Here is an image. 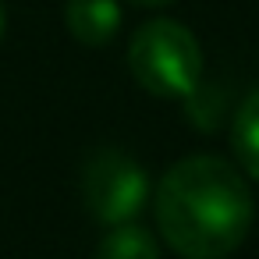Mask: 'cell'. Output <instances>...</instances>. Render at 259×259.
<instances>
[{
    "instance_id": "cell-1",
    "label": "cell",
    "mask_w": 259,
    "mask_h": 259,
    "mask_svg": "<svg viewBox=\"0 0 259 259\" xmlns=\"http://www.w3.org/2000/svg\"><path fill=\"white\" fill-rule=\"evenodd\" d=\"M153 213L160 238L181 259H227L252 231L255 199L231 160L195 153L156 181Z\"/></svg>"
},
{
    "instance_id": "cell-2",
    "label": "cell",
    "mask_w": 259,
    "mask_h": 259,
    "mask_svg": "<svg viewBox=\"0 0 259 259\" xmlns=\"http://www.w3.org/2000/svg\"><path fill=\"white\" fill-rule=\"evenodd\" d=\"M128 71L149 96L192 100L202 85V47L181 22L153 18L128 43Z\"/></svg>"
},
{
    "instance_id": "cell-3",
    "label": "cell",
    "mask_w": 259,
    "mask_h": 259,
    "mask_svg": "<svg viewBox=\"0 0 259 259\" xmlns=\"http://www.w3.org/2000/svg\"><path fill=\"white\" fill-rule=\"evenodd\" d=\"M149 199V174L124 149H96L82 167V202L93 220L114 227L132 224Z\"/></svg>"
},
{
    "instance_id": "cell-4",
    "label": "cell",
    "mask_w": 259,
    "mask_h": 259,
    "mask_svg": "<svg viewBox=\"0 0 259 259\" xmlns=\"http://www.w3.org/2000/svg\"><path fill=\"white\" fill-rule=\"evenodd\" d=\"M64 25L82 47H107L121 29L117 0H64Z\"/></svg>"
},
{
    "instance_id": "cell-5",
    "label": "cell",
    "mask_w": 259,
    "mask_h": 259,
    "mask_svg": "<svg viewBox=\"0 0 259 259\" xmlns=\"http://www.w3.org/2000/svg\"><path fill=\"white\" fill-rule=\"evenodd\" d=\"M231 149L238 160V170L252 181H259V89L241 100L234 124H231Z\"/></svg>"
},
{
    "instance_id": "cell-6",
    "label": "cell",
    "mask_w": 259,
    "mask_h": 259,
    "mask_svg": "<svg viewBox=\"0 0 259 259\" xmlns=\"http://www.w3.org/2000/svg\"><path fill=\"white\" fill-rule=\"evenodd\" d=\"M93 259H160V245L139 224H114L96 241Z\"/></svg>"
},
{
    "instance_id": "cell-7",
    "label": "cell",
    "mask_w": 259,
    "mask_h": 259,
    "mask_svg": "<svg viewBox=\"0 0 259 259\" xmlns=\"http://www.w3.org/2000/svg\"><path fill=\"white\" fill-rule=\"evenodd\" d=\"M128 4H139V8H170L174 0H128Z\"/></svg>"
},
{
    "instance_id": "cell-8",
    "label": "cell",
    "mask_w": 259,
    "mask_h": 259,
    "mask_svg": "<svg viewBox=\"0 0 259 259\" xmlns=\"http://www.w3.org/2000/svg\"><path fill=\"white\" fill-rule=\"evenodd\" d=\"M8 36V8H4V0H0V43H4Z\"/></svg>"
}]
</instances>
